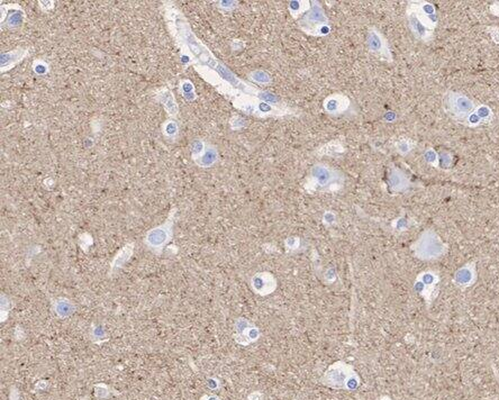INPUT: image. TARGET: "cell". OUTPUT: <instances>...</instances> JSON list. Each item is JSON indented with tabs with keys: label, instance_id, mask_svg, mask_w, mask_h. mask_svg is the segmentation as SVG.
Here are the masks:
<instances>
[{
	"label": "cell",
	"instance_id": "1",
	"mask_svg": "<svg viewBox=\"0 0 499 400\" xmlns=\"http://www.w3.org/2000/svg\"><path fill=\"white\" fill-rule=\"evenodd\" d=\"M322 384L334 389L355 390L360 385L359 375L351 365L338 361L332 364L321 379Z\"/></svg>",
	"mask_w": 499,
	"mask_h": 400
},
{
	"label": "cell",
	"instance_id": "2",
	"mask_svg": "<svg viewBox=\"0 0 499 400\" xmlns=\"http://www.w3.org/2000/svg\"><path fill=\"white\" fill-rule=\"evenodd\" d=\"M412 249L416 257L424 261H429L444 255L447 245L433 229H426L413 244Z\"/></svg>",
	"mask_w": 499,
	"mask_h": 400
},
{
	"label": "cell",
	"instance_id": "3",
	"mask_svg": "<svg viewBox=\"0 0 499 400\" xmlns=\"http://www.w3.org/2000/svg\"><path fill=\"white\" fill-rule=\"evenodd\" d=\"M444 109L453 120L458 121L459 123H463V121L471 114L475 109L477 105L474 104L472 99H470L468 96L461 92L451 91L449 90L444 95Z\"/></svg>",
	"mask_w": 499,
	"mask_h": 400
},
{
	"label": "cell",
	"instance_id": "4",
	"mask_svg": "<svg viewBox=\"0 0 499 400\" xmlns=\"http://www.w3.org/2000/svg\"><path fill=\"white\" fill-rule=\"evenodd\" d=\"M172 235L173 221L172 219H168L164 224L152 228L147 232L144 239V243L147 246V249L154 253L155 255L160 256L162 255L164 247L172 240Z\"/></svg>",
	"mask_w": 499,
	"mask_h": 400
},
{
	"label": "cell",
	"instance_id": "5",
	"mask_svg": "<svg viewBox=\"0 0 499 400\" xmlns=\"http://www.w3.org/2000/svg\"><path fill=\"white\" fill-rule=\"evenodd\" d=\"M234 341L239 345L248 346L257 342L261 337V332L258 326L244 317L236 318L234 323Z\"/></svg>",
	"mask_w": 499,
	"mask_h": 400
},
{
	"label": "cell",
	"instance_id": "6",
	"mask_svg": "<svg viewBox=\"0 0 499 400\" xmlns=\"http://www.w3.org/2000/svg\"><path fill=\"white\" fill-rule=\"evenodd\" d=\"M302 24L306 25V31H313L319 35H325L330 32L327 26V18L320 5H313L307 13H305Z\"/></svg>",
	"mask_w": 499,
	"mask_h": 400
},
{
	"label": "cell",
	"instance_id": "7",
	"mask_svg": "<svg viewBox=\"0 0 499 400\" xmlns=\"http://www.w3.org/2000/svg\"><path fill=\"white\" fill-rule=\"evenodd\" d=\"M440 281L439 275L433 271H425L421 274H418L416 278L414 289L417 294L421 295L427 302L433 301L434 298L438 295L436 286Z\"/></svg>",
	"mask_w": 499,
	"mask_h": 400
},
{
	"label": "cell",
	"instance_id": "8",
	"mask_svg": "<svg viewBox=\"0 0 499 400\" xmlns=\"http://www.w3.org/2000/svg\"><path fill=\"white\" fill-rule=\"evenodd\" d=\"M407 9L412 10L417 18L432 32L438 26V14H436V9L433 4L427 2L411 3L408 5Z\"/></svg>",
	"mask_w": 499,
	"mask_h": 400
},
{
	"label": "cell",
	"instance_id": "9",
	"mask_svg": "<svg viewBox=\"0 0 499 400\" xmlns=\"http://www.w3.org/2000/svg\"><path fill=\"white\" fill-rule=\"evenodd\" d=\"M250 285L254 294L259 296H269L278 288L276 277L270 272L255 273L250 280Z\"/></svg>",
	"mask_w": 499,
	"mask_h": 400
},
{
	"label": "cell",
	"instance_id": "10",
	"mask_svg": "<svg viewBox=\"0 0 499 400\" xmlns=\"http://www.w3.org/2000/svg\"><path fill=\"white\" fill-rule=\"evenodd\" d=\"M367 43L368 49H369L371 53L380 56L383 60L391 61V59H393L387 41L382 36V34L377 31L376 28H371L369 33H368Z\"/></svg>",
	"mask_w": 499,
	"mask_h": 400
},
{
	"label": "cell",
	"instance_id": "11",
	"mask_svg": "<svg viewBox=\"0 0 499 400\" xmlns=\"http://www.w3.org/2000/svg\"><path fill=\"white\" fill-rule=\"evenodd\" d=\"M311 178L314 179V183L316 184L315 189L320 187L324 190H333L334 176L331 169H328L323 164L314 166L313 169H311Z\"/></svg>",
	"mask_w": 499,
	"mask_h": 400
},
{
	"label": "cell",
	"instance_id": "12",
	"mask_svg": "<svg viewBox=\"0 0 499 400\" xmlns=\"http://www.w3.org/2000/svg\"><path fill=\"white\" fill-rule=\"evenodd\" d=\"M407 20L412 33L416 38L422 39L424 42H427L432 39L433 32L428 30V28L417 18L416 15L410 9H407Z\"/></svg>",
	"mask_w": 499,
	"mask_h": 400
},
{
	"label": "cell",
	"instance_id": "13",
	"mask_svg": "<svg viewBox=\"0 0 499 400\" xmlns=\"http://www.w3.org/2000/svg\"><path fill=\"white\" fill-rule=\"evenodd\" d=\"M388 184L393 193H402L410 187V179L397 168H391L388 176Z\"/></svg>",
	"mask_w": 499,
	"mask_h": 400
},
{
	"label": "cell",
	"instance_id": "14",
	"mask_svg": "<svg viewBox=\"0 0 499 400\" xmlns=\"http://www.w3.org/2000/svg\"><path fill=\"white\" fill-rule=\"evenodd\" d=\"M475 280V268L473 263L467 264L462 268H460L458 271L455 273V278L453 281L455 284L461 288H467L470 287Z\"/></svg>",
	"mask_w": 499,
	"mask_h": 400
},
{
	"label": "cell",
	"instance_id": "15",
	"mask_svg": "<svg viewBox=\"0 0 499 400\" xmlns=\"http://www.w3.org/2000/svg\"><path fill=\"white\" fill-rule=\"evenodd\" d=\"M52 311L58 318L65 319L76 313L77 307L70 299L61 297L52 302Z\"/></svg>",
	"mask_w": 499,
	"mask_h": 400
},
{
	"label": "cell",
	"instance_id": "16",
	"mask_svg": "<svg viewBox=\"0 0 499 400\" xmlns=\"http://www.w3.org/2000/svg\"><path fill=\"white\" fill-rule=\"evenodd\" d=\"M134 253V244L129 243L125 245L123 249L117 253L115 257L112 258V261L110 263V271L109 273H114L116 270L121 269L123 266H125L132 257Z\"/></svg>",
	"mask_w": 499,
	"mask_h": 400
},
{
	"label": "cell",
	"instance_id": "17",
	"mask_svg": "<svg viewBox=\"0 0 499 400\" xmlns=\"http://www.w3.org/2000/svg\"><path fill=\"white\" fill-rule=\"evenodd\" d=\"M349 107V100L341 95H335L328 97L324 103V108L330 114H338L344 111Z\"/></svg>",
	"mask_w": 499,
	"mask_h": 400
},
{
	"label": "cell",
	"instance_id": "18",
	"mask_svg": "<svg viewBox=\"0 0 499 400\" xmlns=\"http://www.w3.org/2000/svg\"><path fill=\"white\" fill-rule=\"evenodd\" d=\"M473 111L475 112V115L478 116V118L483 124L491 123L492 120H494V111H492V109L488 105L479 104L477 105V107H475V109Z\"/></svg>",
	"mask_w": 499,
	"mask_h": 400
},
{
	"label": "cell",
	"instance_id": "19",
	"mask_svg": "<svg viewBox=\"0 0 499 400\" xmlns=\"http://www.w3.org/2000/svg\"><path fill=\"white\" fill-rule=\"evenodd\" d=\"M94 395L99 400H105L110 398L112 395H118V392H114V390L104 382H98L94 386Z\"/></svg>",
	"mask_w": 499,
	"mask_h": 400
},
{
	"label": "cell",
	"instance_id": "20",
	"mask_svg": "<svg viewBox=\"0 0 499 400\" xmlns=\"http://www.w3.org/2000/svg\"><path fill=\"white\" fill-rule=\"evenodd\" d=\"M217 160V152L213 148H209L202 154L201 159L199 161V164L202 167H211Z\"/></svg>",
	"mask_w": 499,
	"mask_h": 400
},
{
	"label": "cell",
	"instance_id": "21",
	"mask_svg": "<svg viewBox=\"0 0 499 400\" xmlns=\"http://www.w3.org/2000/svg\"><path fill=\"white\" fill-rule=\"evenodd\" d=\"M423 157H424V161L428 163V164H430L434 168H440V156L438 152H436L434 149L429 148L427 150H425Z\"/></svg>",
	"mask_w": 499,
	"mask_h": 400
},
{
	"label": "cell",
	"instance_id": "22",
	"mask_svg": "<svg viewBox=\"0 0 499 400\" xmlns=\"http://www.w3.org/2000/svg\"><path fill=\"white\" fill-rule=\"evenodd\" d=\"M0 297H2V315H0L2 320H0V322L4 323L8 318L10 309L13 308V302H11V300L9 299V297L7 295H5L4 292Z\"/></svg>",
	"mask_w": 499,
	"mask_h": 400
},
{
	"label": "cell",
	"instance_id": "23",
	"mask_svg": "<svg viewBox=\"0 0 499 400\" xmlns=\"http://www.w3.org/2000/svg\"><path fill=\"white\" fill-rule=\"evenodd\" d=\"M106 337H107V334H106V332L103 327H100V326H98V325H93L92 330H90V339L93 340V342L99 344V343L103 342Z\"/></svg>",
	"mask_w": 499,
	"mask_h": 400
},
{
	"label": "cell",
	"instance_id": "24",
	"mask_svg": "<svg viewBox=\"0 0 499 400\" xmlns=\"http://www.w3.org/2000/svg\"><path fill=\"white\" fill-rule=\"evenodd\" d=\"M396 150L399 152L400 154L402 155H406L410 153V152L413 150V146H414V143L412 142L411 139H408V138H402V139H399V140H397L396 142Z\"/></svg>",
	"mask_w": 499,
	"mask_h": 400
},
{
	"label": "cell",
	"instance_id": "25",
	"mask_svg": "<svg viewBox=\"0 0 499 400\" xmlns=\"http://www.w3.org/2000/svg\"><path fill=\"white\" fill-rule=\"evenodd\" d=\"M251 79H252L253 81L258 82V83H261V84L270 83V81H271L270 76L268 75V73L262 71V70H257V71L252 72L251 73Z\"/></svg>",
	"mask_w": 499,
	"mask_h": 400
},
{
	"label": "cell",
	"instance_id": "26",
	"mask_svg": "<svg viewBox=\"0 0 499 400\" xmlns=\"http://www.w3.org/2000/svg\"><path fill=\"white\" fill-rule=\"evenodd\" d=\"M439 156H440V167H442L443 169L451 168L453 163V156L450 152L442 151L439 153Z\"/></svg>",
	"mask_w": 499,
	"mask_h": 400
},
{
	"label": "cell",
	"instance_id": "27",
	"mask_svg": "<svg viewBox=\"0 0 499 400\" xmlns=\"http://www.w3.org/2000/svg\"><path fill=\"white\" fill-rule=\"evenodd\" d=\"M394 227L397 230H406L408 227H410V223H408L406 218L401 217V218L396 219V221L394 222Z\"/></svg>",
	"mask_w": 499,
	"mask_h": 400
},
{
	"label": "cell",
	"instance_id": "28",
	"mask_svg": "<svg viewBox=\"0 0 499 400\" xmlns=\"http://www.w3.org/2000/svg\"><path fill=\"white\" fill-rule=\"evenodd\" d=\"M303 2H290L289 3V9H290L292 15H299L303 11Z\"/></svg>",
	"mask_w": 499,
	"mask_h": 400
},
{
	"label": "cell",
	"instance_id": "29",
	"mask_svg": "<svg viewBox=\"0 0 499 400\" xmlns=\"http://www.w3.org/2000/svg\"><path fill=\"white\" fill-rule=\"evenodd\" d=\"M487 31L490 34L491 39L495 44H499V27L498 26H490L487 28Z\"/></svg>",
	"mask_w": 499,
	"mask_h": 400
},
{
	"label": "cell",
	"instance_id": "30",
	"mask_svg": "<svg viewBox=\"0 0 499 400\" xmlns=\"http://www.w3.org/2000/svg\"><path fill=\"white\" fill-rule=\"evenodd\" d=\"M286 247L289 250H296L299 246V239L298 238H289L285 242Z\"/></svg>",
	"mask_w": 499,
	"mask_h": 400
},
{
	"label": "cell",
	"instance_id": "31",
	"mask_svg": "<svg viewBox=\"0 0 499 400\" xmlns=\"http://www.w3.org/2000/svg\"><path fill=\"white\" fill-rule=\"evenodd\" d=\"M19 398H20L19 390L17 389L16 386H11L9 391V400H19Z\"/></svg>",
	"mask_w": 499,
	"mask_h": 400
},
{
	"label": "cell",
	"instance_id": "32",
	"mask_svg": "<svg viewBox=\"0 0 499 400\" xmlns=\"http://www.w3.org/2000/svg\"><path fill=\"white\" fill-rule=\"evenodd\" d=\"M207 387L209 388V389H212V390L218 389V388H219V381L217 379H215V378H209V379H207Z\"/></svg>",
	"mask_w": 499,
	"mask_h": 400
},
{
	"label": "cell",
	"instance_id": "33",
	"mask_svg": "<svg viewBox=\"0 0 499 400\" xmlns=\"http://www.w3.org/2000/svg\"><path fill=\"white\" fill-rule=\"evenodd\" d=\"M334 221H335V215H334L333 213L327 211V213L324 214V217H323V222L326 223V224H333Z\"/></svg>",
	"mask_w": 499,
	"mask_h": 400
},
{
	"label": "cell",
	"instance_id": "34",
	"mask_svg": "<svg viewBox=\"0 0 499 400\" xmlns=\"http://www.w3.org/2000/svg\"><path fill=\"white\" fill-rule=\"evenodd\" d=\"M489 11L491 15L499 17V2H494L489 6Z\"/></svg>",
	"mask_w": 499,
	"mask_h": 400
},
{
	"label": "cell",
	"instance_id": "35",
	"mask_svg": "<svg viewBox=\"0 0 499 400\" xmlns=\"http://www.w3.org/2000/svg\"><path fill=\"white\" fill-rule=\"evenodd\" d=\"M184 91H185V96L187 98H189V95H194V92H192V90H194V87L191 86V83L190 82H186L184 84Z\"/></svg>",
	"mask_w": 499,
	"mask_h": 400
},
{
	"label": "cell",
	"instance_id": "36",
	"mask_svg": "<svg viewBox=\"0 0 499 400\" xmlns=\"http://www.w3.org/2000/svg\"><path fill=\"white\" fill-rule=\"evenodd\" d=\"M49 386V382L47 380H39L35 385V390H45Z\"/></svg>",
	"mask_w": 499,
	"mask_h": 400
},
{
	"label": "cell",
	"instance_id": "37",
	"mask_svg": "<svg viewBox=\"0 0 499 400\" xmlns=\"http://www.w3.org/2000/svg\"><path fill=\"white\" fill-rule=\"evenodd\" d=\"M247 399L248 400H262V395H261L259 391H255V392L251 393Z\"/></svg>",
	"mask_w": 499,
	"mask_h": 400
},
{
	"label": "cell",
	"instance_id": "38",
	"mask_svg": "<svg viewBox=\"0 0 499 400\" xmlns=\"http://www.w3.org/2000/svg\"><path fill=\"white\" fill-rule=\"evenodd\" d=\"M167 129H168V131H167V133H168V134H171V135H173V134L177 133V126H175L174 124H172V123H171V124H169L168 127H167Z\"/></svg>",
	"mask_w": 499,
	"mask_h": 400
},
{
	"label": "cell",
	"instance_id": "39",
	"mask_svg": "<svg viewBox=\"0 0 499 400\" xmlns=\"http://www.w3.org/2000/svg\"><path fill=\"white\" fill-rule=\"evenodd\" d=\"M200 400H222V398H219L216 395H203Z\"/></svg>",
	"mask_w": 499,
	"mask_h": 400
}]
</instances>
